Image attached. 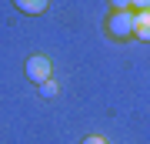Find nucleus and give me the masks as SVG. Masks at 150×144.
<instances>
[{
	"label": "nucleus",
	"instance_id": "1",
	"mask_svg": "<svg viewBox=\"0 0 150 144\" xmlns=\"http://www.w3.org/2000/svg\"><path fill=\"white\" fill-rule=\"evenodd\" d=\"M107 30H110L117 40L134 37V10H113V14L107 17Z\"/></svg>",
	"mask_w": 150,
	"mask_h": 144
},
{
	"label": "nucleus",
	"instance_id": "2",
	"mask_svg": "<svg viewBox=\"0 0 150 144\" xmlns=\"http://www.w3.org/2000/svg\"><path fill=\"white\" fill-rule=\"evenodd\" d=\"M23 74L33 84H43V80H50V74H54V64L43 54H33V57H27V64H23Z\"/></svg>",
	"mask_w": 150,
	"mask_h": 144
},
{
	"label": "nucleus",
	"instance_id": "3",
	"mask_svg": "<svg viewBox=\"0 0 150 144\" xmlns=\"http://www.w3.org/2000/svg\"><path fill=\"white\" fill-rule=\"evenodd\" d=\"M134 37L150 40V10H137L134 14Z\"/></svg>",
	"mask_w": 150,
	"mask_h": 144
},
{
	"label": "nucleus",
	"instance_id": "4",
	"mask_svg": "<svg viewBox=\"0 0 150 144\" xmlns=\"http://www.w3.org/2000/svg\"><path fill=\"white\" fill-rule=\"evenodd\" d=\"M13 7L23 10V14H43L47 10V0H13Z\"/></svg>",
	"mask_w": 150,
	"mask_h": 144
},
{
	"label": "nucleus",
	"instance_id": "5",
	"mask_svg": "<svg viewBox=\"0 0 150 144\" xmlns=\"http://www.w3.org/2000/svg\"><path fill=\"white\" fill-rule=\"evenodd\" d=\"M40 94L43 97H54L57 94V80H43V84H40Z\"/></svg>",
	"mask_w": 150,
	"mask_h": 144
},
{
	"label": "nucleus",
	"instance_id": "6",
	"mask_svg": "<svg viewBox=\"0 0 150 144\" xmlns=\"http://www.w3.org/2000/svg\"><path fill=\"white\" fill-rule=\"evenodd\" d=\"M110 4H113V10H134L130 0H110Z\"/></svg>",
	"mask_w": 150,
	"mask_h": 144
},
{
	"label": "nucleus",
	"instance_id": "7",
	"mask_svg": "<svg viewBox=\"0 0 150 144\" xmlns=\"http://www.w3.org/2000/svg\"><path fill=\"white\" fill-rule=\"evenodd\" d=\"M130 7H137V10H150V0H130Z\"/></svg>",
	"mask_w": 150,
	"mask_h": 144
},
{
	"label": "nucleus",
	"instance_id": "8",
	"mask_svg": "<svg viewBox=\"0 0 150 144\" xmlns=\"http://www.w3.org/2000/svg\"><path fill=\"white\" fill-rule=\"evenodd\" d=\"M80 144H107V141H103V138H97V134H93V138H87V141H80Z\"/></svg>",
	"mask_w": 150,
	"mask_h": 144
}]
</instances>
